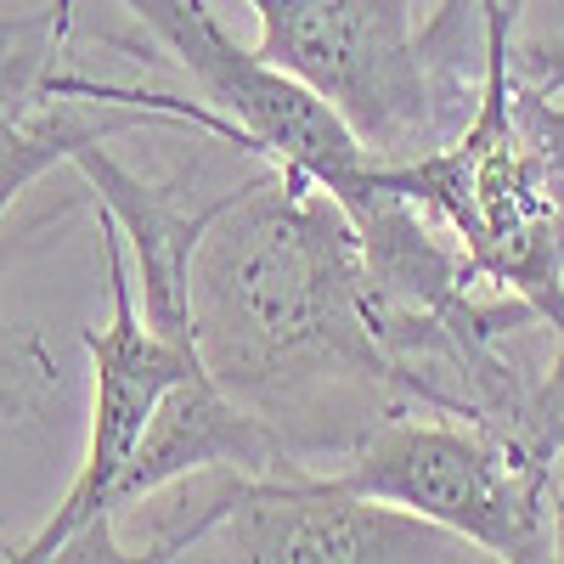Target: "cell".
Returning a JSON list of instances; mask_svg holds the SVG:
<instances>
[{
    "instance_id": "1",
    "label": "cell",
    "mask_w": 564,
    "mask_h": 564,
    "mask_svg": "<svg viewBox=\"0 0 564 564\" xmlns=\"http://www.w3.org/2000/svg\"><path fill=\"white\" fill-rule=\"evenodd\" d=\"M193 345L316 475L401 412L356 226L322 181L289 164H260L209 215L193 254Z\"/></svg>"
},
{
    "instance_id": "12",
    "label": "cell",
    "mask_w": 564,
    "mask_h": 564,
    "mask_svg": "<svg viewBox=\"0 0 564 564\" xmlns=\"http://www.w3.org/2000/svg\"><path fill=\"white\" fill-rule=\"evenodd\" d=\"M547 542H553V558L564 564V441L547 468Z\"/></svg>"
},
{
    "instance_id": "6",
    "label": "cell",
    "mask_w": 564,
    "mask_h": 564,
    "mask_svg": "<svg viewBox=\"0 0 564 564\" xmlns=\"http://www.w3.org/2000/svg\"><path fill=\"white\" fill-rule=\"evenodd\" d=\"M119 7L193 79L204 102L198 113L204 135L238 148L243 159L305 170L327 193L372 164L361 135L305 79L260 57V45H238V34H226L220 18L209 12V0H119Z\"/></svg>"
},
{
    "instance_id": "8",
    "label": "cell",
    "mask_w": 564,
    "mask_h": 564,
    "mask_svg": "<svg viewBox=\"0 0 564 564\" xmlns=\"http://www.w3.org/2000/svg\"><path fill=\"white\" fill-rule=\"evenodd\" d=\"M108 135L79 141L74 148V170L90 186V204L108 209L124 254H130V282H135V305L148 316V327H159L164 339L193 345V254L209 215L220 209L226 193H215L209 204H181L175 186H159L148 175H135L130 164H119L108 148Z\"/></svg>"
},
{
    "instance_id": "3",
    "label": "cell",
    "mask_w": 564,
    "mask_h": 564,
    "mask_svg": "<svg viewBox=\"0 0 564 564\" xmlns=\"http://www.w3.org/2000/svg\"><path fill=\"white\" fill-rule=\"evenodd\" d=\"M547 457L525 452L475 417H452L430 406H401L322 475L339 486L423 513L486 558L536 564L553 558L547 542Z\"/></svg>"
},
{
    "instance_id": "10",
    "label": "cell",
    "mask_w": 564,
    "mask_h": 564,
    "mask_svg": "<svg viewBox=\"0 0 564 564\" xmlns=\"http://www.w3.org/2000/svg\"><path fill=\"white\" fill-rule=\"evenodd\" d=\"M542 322H547V350H542L536 384H531V435L542 452H558L564 441V282L542 305Z\"/></svg>"
},
{
    "instance_id": "5",
    "label": "cell",
    "mask_w": 564,
    "mask_h": 564,
    "mask_svg": "<svg viewBox=\"0 0 564 564\" xmlns=\"http://www.w3.org/2000/svg\"><path fill=\"white\" fill-rule=\"evenodd\" d=\"M97 238H102V282H108V322L85 327L79 345L90 356V430H85V457L79 475L68 486V497L57 502V513L45 520L29 542L7 547V558L18 564H40V558H124L119 525H113V491L124 463L135 457L148 417L164 401V390L193 372L204 356L198 345H175L159 327H148L135 305V282H130V254L108 209H97Z\"/></svg>"
},
{
    "instance_id": "7",
    "label": "cell",
    "mask_w": 564,
    "mask_h": 564,
    "mask_svg": "<svg viewBox=\"0 0 564 564\" xmlns=\"http://www.w3.org/2000/svg\"><path fill=\"white\" fill-rule=\"evenodd\" d=\"M215 468H231V475H311V468L276 441V430L231 395L215 372L198 361L193 372L164 390V401L148 417V435H141L135 457L124 463L119 491H113V513L153 497L186 475H215Z\"/></svg>"
},
{
    "instance_id": "4",
    "label": "cell",
    "mask_w": 564,
    "mask_h": 564,
    "mask_svg": "<svg viewBox=\"0 0 564 564\" xmlns=\"http://www.w3.org/2000/svg\"><path fill=\"white\" fill-rule=\"evenodd\" d=\"M260 23V57L305 79L361 148L395 164L441 148L452 113L435 79L441 52L417 0H243Z\"/></svg>"
},
{
    "instance_id": "9",
    "label": "cell",
    "mask_w": 564,
    "mask_h": 564,
    "mask_svg": "<svg viewBox=\"0 0 564 564\" xmlns=\"http://www.w3.org/2000/svg\"><path fill=\"white\" fill-rule=\"evenodd\" d=\"M68 7L63 0L52 23H0V215H7L29 186L74 159L79 141H97L130 124H148L135 108H108L97 124L79 119V97L52 90V74L63 68V34H68Z\"/></svg>"
},
{
    "instance_id": "2",
    "label": "cell",
    "mask_w": 564,
    "mask_h": 564,
    "mask_svg": "<svg viewBox=\"0 0 564 564\" xmlns=\"http://www.w3.org/2000/svg\"><path fill=\"white\" fill-rule=\"evenodd\" d=\"M475 12L480 85L468 119L417 159H372V175L452 231L480 289L542 311L564 282V102L520 68V0H475Z\"/></svg>"
},
{
    "instance_id": "11",
    "label": "cell",
    "mask_w": 564,
    "mask_h": 564,
    "mask_svg": "<svg viewBox=\"0 0 564 564\" xmlns=\"http://www.w3.org/2000/svg\"><path fill=\"white\" fill-rule=\"evenodd\" d=\"M29 350H34V345H23V356H29ZM23 356H18V350L0 356V412H7V406H23V390H29V384H52V379H57V372L45 367L40 356H34L29 367H23Z\"/></svg>"
}]
</instances>
